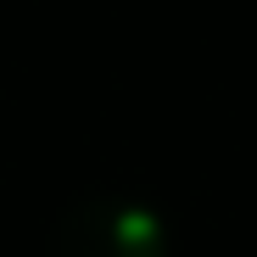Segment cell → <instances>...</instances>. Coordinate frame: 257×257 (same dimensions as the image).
Here are the masks:
<instances>
[{"instance_id":"cell-1","label":"cell","mask_w":257,"mask_h":257,"mask_svg":"<svg viewBox=\"0 0 257 257\" xmlns=\"http://www.w3.org/2000/svg\"><path fill=\"white\" fill-rule=\"evenodd\" d=\"M56 257H168V224L146 201L95 196L56 218Z\"/></svg>"}]
</instances>
